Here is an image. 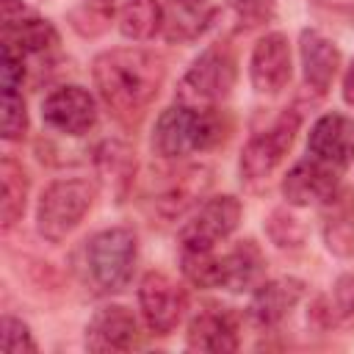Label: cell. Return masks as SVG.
Here are the masks:
<instances>
[{
    "label": "cell",
    "instance_id": "obj_15",
    "mask_svg": "<svg viewBox=\"0 0 354 354\" xmlns=\"http://www.w3.org/2000/svg\"><path fill=\"white\" fill-rule=\"evenodd\" d=\"M238 318L227 307H205L188 321L185 348L207 351V354H230L238 351Z\"/></svg>",
    "mask_w": 354,
    "mask_h": 354
},
{
    "label": "cell",
    "instance_id": "obj_22",
    "mask_svg": "<svg viewBox=\"0 0 354 354\" xmlns=\"http://www.w3.org/2000/svg\"><path fill=\"white\" fill-rule=\"evenodd\" d=\"M166 28V11L158 0H124L119 8V33L133 41L155 39Z\"/></svg>",
    "mask_w": 354,
    "mask_h": 354
},
{
    "label": "cell",
    "instance_id": "obj_16",
    "mask_svg": "<svg viewBox=\"0 0 354 354\" xmlns=\"http://www.w3.org/2000/svg\"><path fill=\"white\" fill-rule=\"evenodd\" d=\"M299 58H301V72H304L307 88L315 91L318 97H324L332 88V80L337 77V69H340L337 44L315 28H304L299 36Z\"/></svg>",
    "mask_w": 354,
    "mask_h": 354
},
{
    "label": "cell",
    "instance_id": "obj_26",
    "mask_svg": "<svg viewBox=\"0 0 354 354\" xmlns=\"http://www.w3.org/2000/svg\"><path fill=\"white\" fill-rule=\"evenodd\" d=\"M183 274L196 288H218V254L213 249H183Z\"/></svg>",
    "mask_w": 354,
    "mask_h": 354
},
{
    "label": "cell",
    "instance_id": "obj_25",
    "mask_svg": "<svg viewBox=\"0 0 354 354\" xmlns=\"http://www.w3.org/2000/svg\"><path fill=\"white\" fill-rule=\"evenodd\" d=\"M315 315L324 321V326H351L354 324V274H343L332 296L318 299Z\"/></svg>",
    "mask_w": 354,
    "mask_h": 354
},
{
    "label": "cell",
    "instance_id": "obj_1",
    "mask_svg": "<svg viewBox=\"0 0 354 354\" xmlns=\"http://www.w3.org/2000/svg\"><path fill=\"white\" fill-rule=\"evenodd\" d=\"M94 86L102 102L124 122L144 116L155 102L166 80V61L155 50L144 47H113L91 64Z\"/></svg>",
    "mask_w": 354,
    "mask_h": 354
},
{
    "label": "cell",
    "instance_id": "obj_30",
    "mask_svg": "<svg viewBox=\"0 0 354 354\" xmlns=\"http://www.w3.org/2000/svg\"><path fill=\"white\" fill-rule=\"evenodd\" d=\"M227 8L232 11L241 28H257L274 19L277 0H227Z\"/></svg>",
    "mask_w": 354,
    "mask_h": 354
},
{
    "label": "cell",
    "instance_id": "obj_14",
    "mask_svg": "<svg viewBox=\"0 0 354 354\" xmlns=\"http://www.w3.org/2000/svg\"><path fill=\"white\" fill-rule=\"evenodd\" d=\"M304 296V282L296 277H279V279H263L249 299L246 315L254 326L260 329H271L277 324H282L296 304Z\"/></svg>",
    "mask_w": 354,
    "mask_h": 354
},
{
    "label": "cell",
    "instance_id": "obj_17",
    "mask_svg": "<svg viewBox=\"0 0 354 354\" xmlns=\"http://www.w3.org/2000/svg\"><path fill=\"white\" fill-rule=\"evenodd\" d=\"M218 288H227L230 293H249L266 279V254L257 241L243 238L218 257Z\"/></svg>",
    "mask_w": 354,
    "mask_h": 354
},
{
    "label": "cell",
    "instance_id": "obj_5",
    "mask_svg": "<svg viewBox=\"0 0 354 354\" xmlns=\"http://www.w3.org/2000/svg\"><path fill=\"white\" fill-rule=\"evenodd\" d=\"M97 199V185L83 177H64L50 183L36 205V232L50 241L61 243L66 235L77 230Z\"/></svg>",
    "mask_w": 354,
    "mask_h": 354
},
{
    "label": "cell",
    "instance_id": "obj_9",
    "mask_svg": "<svg viewBox=\"0 0 354 354\" xmlns=\"http://www.w3.org/2000/svg\"><path fill=\"white\" fill-rule=\"evenodd\" d=\"M41 119L61 136H86L97 124V102L83 86H61L44 97Z\"/></svg>",
    "mask_w": 354,
    "mask_h": 354
},
{
    "label": "cell",
    "instance_id": "obj_7",
    "mask_svg": "<svg viewBox=\"0 0 354 354\" xmlns=\"http://www.w3.org/2000/svg\"><path fill=\"white\" fill-rule=\"evenodd\" d=\"M138 307L144 324L155 335H169L177 329L188 310V293L163 271H147L138 282Z\"/></svg>",
    "mask_w": 354,
    "mask_h": 354
},
{
    "label": "cell",
    "instance_id": "obj_28",
    "mask_svg": "<svg viewBox=\"0 0 354 354\" xmlns=\"http://www.w3.org/2000/svg\"><path fill=\"white\" fill-rule=\"evenodd\" d=\"M28 133V108L19 91H3V138L22 141Z\"/></svg>",
    "mask_w": 354,
    "mask_h": 354
},
{
    "label": "cell",
    "instance_id": "obj_4",
    "mask_svg": "<svg viewBox=\"0 0 354 354\" xmlns=\"http://www.w3.org/2000/svg\"><path fill=\"white\" fill-rule=\"evenodd\" d=\"M238 61L227 41L207 44L185 69L177 86V102L191 108H218L235 88Z\"/></svg>",
    "mask_w": 354,
    "mask_h": 354
},
{
    "label": "cell",
    "instance_id": "obj_3",
    "mask_svg": "<svg viewBox=\"0 0 354 354\" xmlns=\"http://www.w3.org/2000/svg\"><path fill=\"white\" fill-rule=\"evenodd\" d=\"M138 260V238L130 227H108L94 232L83 249V268L88 285L102 293H119L130 285Z\"/></svg>",
    "mask_w": 354,
    "mask_h": 354
},
{
    "label": "cell",
    "instance_id": "obj_8",
    "mask_svg": "<svg viewBox=\"0 0 354 354\" xmlns=\"http://www.w3.org/2000/svg\"><path fill=\"white\" fill-rule=\"evenodd\" d=\"M243 207L232 194H218L205 199L196 213L180 230L183 249H216L224 238H230L241 224Z\"/></svg>",
    "mask_w": 354,
    "mask_h": 354
},
{
    "label": "cell",
    "instance_id": "obj_19",
    "mask_svg": "<svg viewBox=\"0 0 354 354\" xmlns=\"http://www.w3.org/2000/svg\"><path fill=\"white\" fill-rule=\"evenodd\" d=\"M169 177L171 180L163 185V191L155 199V210L163 218H180L210 188V169H205V166H185V169H180V171H174Z\"/></svg>",
    "mask_w": 354,
    "mask_h": 354
},
{
    "label": "cell",
    "instance_id": "obj_6",
    "mask_svg": "<svg viewBox=\"0 0 354 354\" xmlns=\"http://www.w3.org/2000/svg\"><path fill=\"white\" fill-rule=\"evenodd\" d=\"M299 124H301V116L296 111H285L274 119L271 127L254 133L246 141V147L241 152V163H238L243 185L260 188V185L268 183V177L277 171V166L290 152V147L296 141V133H299Z\"/></svg>",
    "mask_w": 354,
    "mask_h": 354
},
{
    "label": "cell",
    "instance_id": "obj_18",
    "mask_svg": "<svg viewBox=\"0 0 354 354\" xmlns=\"http://www.w3.org/2000/svg\"><path fill=\"white\" fill-rule=\"evenodd\" d=\"M136 152L130 144L124 141H102L97 149H94V169H97V177L100 183L108 188V194L113 196V202H124L130 188H133V180H136Z\"/></svg>",
    "mask_w": 354,
    "mask_h": 354
},
{
    "label": "cell",
    "instance_id": "obj_11",
    "mask_svg": "<svg viewBox=\"0 0 354 354\" xmlns=\"http://www.w3.org/2000/svg\"><path fill=\"white\" fill-rule=\"evenodd\" d=\"M290 72H293V64H290L288 36L274 30L257 39V44L252 47V58H249V80L254 91L266 97L279 94L290 83Z\"/></svg>",
    "mask_w": 354,
    "mask_h": 354
},
{
    "label": "cell",
    "instance_id": "obj_29",
    "mask_svg": "<svg viewBox=\"0 0 354 354\" xmlns=\"http://www.w3.org/2000/svg\"><path fill=\"white\" fill-rule=\"evenodd\" d=\"M0 346L6 354H33L39 346L30 335V326L14 315H3V329H0Z\"/></svg>",
    "mask_w": 354,
    "mask_h": 354
},
{
    "label": "cell",
    "instance_id": "obj_31",
    "mask_svg": "<svg viewBox=\"0 0 354 354\" xmlns=\"http://www.w3.org/2000/svg\"><path fill=\"white\" fill-rule=\"evenodd\" d=\"M0 77H3V91H17L22 86V77H25V55L17 53L8 44H3V69H0Z\"/></svg>",
    "mask_w": 354,
    "mask_h": 354
},
{
    "label": "cell",
    "instance_id": "obj_23",
    "mask_svg": "<svg viewBox=\"0 0 354 354\" xmlns=\"http://www.w3.org/2000/svg\"><path fill=\"white\" fill-rule=\"evenodd\" d=\"M0 183H3V196H0V218H3V230H11L28 207V191H30V180L28 171L22 169V163H17L14 158H3L0 160Z\"/></svg>",
    "mask_w": 354,
    "mask_h": 354
},
{
    "label": "cell",
    "instance_id": "obj_21",
    "mask_svg": "<svg viewBox=\"0 0 354 354\" xmlns=\"http://www.w3.org/2000/svg\"><path fill=\"white\" fill-rule=\"evenodd\" d=\"M324 241L337 257H354V194L337 191L324 205Z\"/></svg>",
    "mask_w": 354,
    "mask_h": 354
},
{
    "label": "cell",
    "instance_id": "obj_2",
    "mask_svg": "<svg viewBox=\"0 0 354 354\" xmlns=\"http://www.w3.org/2000/svg\"><path fill=\"white\" fill-rule=\"evenodd\" d=\"M227 124L218 116V108H191L185 102L169 105L152 130V149L163 160H183L194 152H205L221 144Z\"/></svg>",
    "mask_w": 354,
    "mask_h": 354
},
{
    "label": "cell",
    "instance_id": "obj_12",
    "mask_svg": "<svg viewBox=\"0 0 354 354\" xmlns=\"http://www.w3.org/2000/svg\"><path fill=\"white\" fill-rule=\"evenodd\" d=\"M138 337H141V329L136 315L122 304H105L88 318L83 343L94 354H108V351L136 348Z\"/></svg>",
    "mask_w": 354,
    "mask_h": 354
},
{
    "label": "cell",
    "instance_id": "obj_32",
    "mask_svg": "<svg viewBox=\"0 0 354 354\" xmlns=\"http://www.w3.org/2000/svg\"><path fill=\"white\" fill-rule=\"evenodd\" d=\"M343 100H346V105L354 108V61L348 64V69L343 75Z\"/></svg>",
    "mask_w": 354,
    "mask_h": 354
},
{
    "label": "cell",
    "instance_id": "obj_13",
    "mask_svg": "<svg viewBox=\"0 0 354 354\" xmlns=\"http://www.w3.org/2000/svg\"><path fill=\"white\" fill-rule=\"evenodd\" d=\"M307 149L313 158L343 171L354 163V119L337 111L318 116L310 127Z\"/></svg>",
    "mask_w": 354,
    "mask_h": 354
},
{
    "label": "cell",
    "instance_id": "obj_24",
    "mask_svg": "<svg viewBox=\"0 0 354 354\" xmlns=\"http://www.w3.org/2000/svg\"><path fill=\"white\" fill-rule=\"evenodd\" d=\"M113 14H116L113 0H80L77 6L69 8L66 19H69V28L77 36L97 39V36H102L111 28Z\"/></svg>",
    "mask_w": 354,
    "mask_h": 354
},
{
    "label": "cell",
    "instance_id": "obj_27",
    "mask_svg": "<svg viewBox=\"0 0 354 354\" xmlns=\"http://www.w3.org/2000/svg\"><path fill=\"white\" fill-rule=\"evenodd\" d=\"M266 232H268V238H271L279 249H299V246L304 243V238H307L304 224H301L293 213H288L285 207H277V210L268 216Z\"/></svg>",
    "mask_w": 354,
    "mask_h": 354
},
{
    "label": "cell",
    "instance_id": "obj_10",
    "mask_svg": "<svg viewBox=\"0 0 354 354\" xmlns=\"http://www.w3.org/2000/svg\"><path fill=\"white\" fill-rule=\"evenodd\" d=\"M340 191V169L318 160L304 158L282 177V196L293 207L326 205Z\"/></svg>",
    "mask_w": 354,
    "mask_h": 354
},
{
    "label": "cell",
    "instance_id": "obj_20",
    "mask_svg": "<svg viewBox=\"0 0 354 354\" xmlns=\"http://www.w3.org/2000/svg\"><path fill=\"white\" fill-rule=\"evenodd\" d=\"M3 44L14 47L17 53L28 55H41L50 53L58 44V30L53 28L50 19L33 17V14H19V17H6L3 19Z\"/></svg>",
    "mask_w": 354,
    "mask_h": 354
}]
</instances>
